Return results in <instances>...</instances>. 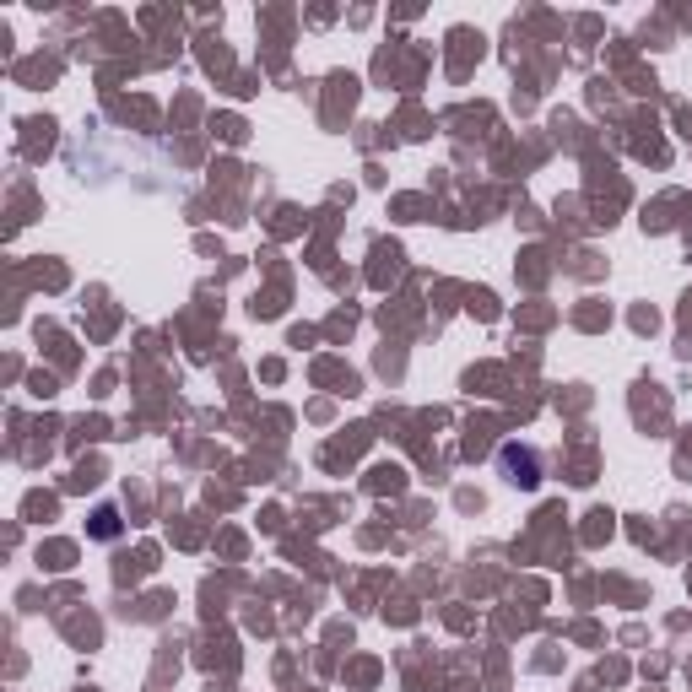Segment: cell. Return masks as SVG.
Returning a JSON list of instances; mask_svg holds the SVG:
<instances>
[{
	"label": "cell",
	"instance_id": "cell-1",
	"mask_svg": "<svg viewBox=\"0 0 692 692\" xmlns=\"http://www.w3.org/2000/svg\"><path fill=\"white\" fill-rule=\"evenodd\" d=\"M503 471H509V482L514 487H536L541 482V465H536V455L530 449H514V444H503Z\"/></svg>",
	"mask_w": 692,
	"mask_h": 692
}]
</instances>
